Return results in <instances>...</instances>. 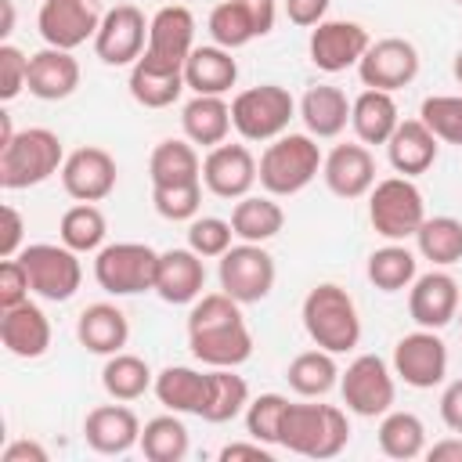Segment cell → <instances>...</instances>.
Wrapping results in <instances>:
<instances>
[{
	"label": "cell",
	"mask_w": 462,
	"mask_h": 462,
	"mask_svg": "<svg viewBox=\"0 0 462 462\" xmlns=\"http://www.w3.org/2000/svg\"><path fill=\"white\" fill-rule=\"evenodd\" d=\"M188 346L209 368H238L253 357V332L242 303L220 292H202L188 310Z\"/></svg>",
	"instance_id": "6da1fadb"
},
{
	"label": "cell",
	"mask_w": 462,
	"mask_h": 462,
	"mask_svg": "<svg viewBox=\"0 0 462 462\" xmlns=\"http://www.w3.org/2000/svg\"><path fill=\"white\" fill-rule=\"evenodd\" d=\"M303 328L314 339V346L328 350V354H346L361 343V318H357V303L354 296L336 285V282H321L303 296Z\"/></svg>",
	"instance_id": "7a4b0ae2"
},
{
	"label": "cell",
	"mask_w": 462,
	"mask_h": 462,
	"mask_svg": "<svg viewBox=\"0 0 462 462\" xmlns=\"http://www.w3.org/2000/svg\"><path fill=\"white\" fill-rule=\"evenodd\" d=\"M278 444L303 458H336L350 444L346 411L336 404H289Z\"/></svg>",
	"instance_id": "3957f363"
},
{
	"label": "cell",
	"mask_w": 462,
	"mask_h": 462,
	"mask_svg": "<svg viewBox=\"0 0 462 462\" xmlns=\"http://www.w3.org/2000/svg\"><path fill=\"white\" fill-rule=\"evenodd\" d=\"M61 166H65L61 137L47 126H25L0 148V184L7 191L36 188L54 173H61Z\"/></svg>",
	"instance_id": "277c9868"
},
{
	"label": "cell",
	"mask_w": 462,
	"mask_h": 462,
	"mask_svg": "<svg viewBox=\"0 0 462 462\" xmlns=\"http://www.w3.org/2000/svg\"><path fill=\"white\" fill-rule=\"evenodd\" d=\"M321 162L325 155L310 134H282L263 148L256 177L267 195H296L318 177Z\"/></svg>",
	"instance_id": "5b68a950"
},
{
	"label": "cell",
	"mask_w": 462,
	"mask_h": 462,
	"mask_svg": "<svg viewBox=\"0 0 462 462\" xmlns=\"http://www.w3.org/2000/svg\"><path fill=\"white\" fill-rule=\"evenodd\" d=\"M296 116V101L278 83L245 87L231 101V126L242 134V141H274L289 130Z\"/></svg>",
	"instance_id": "8992f818"
},
{
	"label": "cell",
	"mask_w": 462,
	"mask_h": 462,
	"mask_svg": "<svg viewBox=\"0 0 462 462\" xmlns=\"http://www.w3.org/2000/svg\"><path fill=\"white\" fill-rule=\"evenodd\" d=\"M368 220H372L375 235H383L386 242L415 238L419 224L426 220V202H422V191L415 188V180L401 177V173L375 180V188L368 191Z\"/></svg>",
	"instance_id": "52a82bcc"
},
{
	"label": "cell",
	"mask_w": 462,
	"mask_h": 462,
	"mask_svg": "<svg viewBox=\"0 0 462 462\" xmlns=\"http://www.w3.org/2000/svg\"><path fill=\"white\" fill-rule=\"evenodd\" d=\"M159 253L144 242H112L94 256V278L108 296H137L155 289Z\"/></svg>",
	"instance_id": "ba28073f"
},
{
	"label": "cell",
	"mask_w": 462,
	"mask_h": 462,
	"mask_svg": "<svg viewBox=\"0 0 462 462\" xmlns=\"http://www.w3.org/2000/svg\"><path fill=\"white\" fill-rule=\"evenodd\" d=\"M18 260L25 263L29 271V282H32V292L40 300H51V303H65L76 296L79 282H83V263H79V253L69 249V245H54V242H32L18 253Z\"/></svg>",
	"instance_id": "9c48e42d"
},
{
	"label": "cell",
	"mask_w": 462,
	"mask_h": 462,
	"mask_svg": "<svg viewBox=\"0 0 462 462\" xmlns=\"http://www.w3.org/2000/svg\"><path fill=\"white\" fill-rule=\"evenodd\" d=\"M274 274H278L274 271V256L260 242H238V245H231L220 256V267H217L220 289L231 300H238L242 307L267 300L271 289H274Z\"/></svg>",
	"instance_id": "30bf717a"
},
{
	"label": "cell",
	"mask_w": 462,
	"mask_h": 462,
	"mask_svg": "<svg viewBox=\"0 0 462 462\" xmlns=\"http://www.w3.org/2000/svg\"><path fill=\"white\" fill-rule=\"evenodd\" d=\"M339 393H343L346 411H354L361 419L386 415L397 397L393 372L379 354H361L346 365V372H339Z\"/></svg>",
	"instance_id": "8fae6325"
},
{
	"label": "cell",
	"mask_w": 462,
	"mask_h": 462,
	"mask_svg": "<svg viewBox=\"0 0 462 462\" xmlns=\"http://www.w3.org/2000/svg\"><path fill=\"white\" fill-rule=\"evenodd\" d=\"M101 18H105L101 0H43L36 14V29L47 47L76 51L79 43L97 36Z\"/></svg>",
	"instance_id": "7c38bea8"
},
{
	"label": "cell",
	"mask_w": 462,
	"mask_h": 462,
	"mask_svg": "<svg viewBox=\"0 0 462 462\" xmlns=\"http://www.w3.org/2000/svg\"><path fill=\"white\" fill-rule=\"evenodd\" d=\"M393 375L411 390H433L448 375V346L437 328H419L397 339L393 346Z\"/></svg>",
	"instance_id": "4fadbf2b"
},
{
	"label": "cell",
	"mask_w": 462,
	"mask_h": 462,
	"mask_svg": "<svg viewBox=\"0 0 462 462\" xmlns=\"http://www.w3.org/2000/svg\"><path fill=\"white\" fill-rule=\"evenodd\" d=\"M148 47V22L141 14V7L134 4H116L105 11L101 29L94 36V54L119 69V65H134Z\"/></svg>",
	"instance_id": "5bb4252c"
},
{
	"label": "cell",
	"mask_w": 462,
	"mask_h": 462,
	"mask_svg": "<svg viewBox=\"0 0 462 462\" xmlns=\"http://www.w3.org/2000/svg\"><path fill=\"white\" fill-rule=\"evenodd\" d=\"M357 76L372 90H401L419 76V51L404 36H386L368 43L365 58L357 61Z\"/></svg>",
	"instance_id": "9a60e30c"
},
{
	"label": "cell",
	"mask_w": 462,
	"mask_h": 462,
	"mask_svg": "<svg viewBox=\"0 0 462 462\" xmlns=\"http://www.w3.org/2000/svg\"><path fill=\"white\" fill-rule=\"evenodd\" d=\"M368 29L361 22H346V18H325L310 29V61L321 72H346L354 69L365 51H368Z\"/></svg>",
	"instance_id": "2e32d148"
},
{
	"label": "cell",
	"mask_w": 462,
	"mask_h": 462,
	"mask_svg": "<svg viewBox=\"0 0 462 462\" xmlns=\"http://www.w3.org/2000/svg\"><path fill=\"white\" fill-rule=\"evenodd\" d=\"M191 51H195V14L184 4L159 7L148 22V47L141 58L166 69H184Z\"/></svg>",
	"instance_id": "e0dca14e"
},
{
	"label": "cell",
	"mask_w": 462,
	"mask_h": 462,
	"mask_svg": "<svg viewBox=\"0 0 462 462\" xmlns=\"http://www.w3.org/2000/svg\"><path fill=\"white\" fill-rule=\"evenodd\" d=\"M116 180H119V170H116V159L97 148V144H83L76 152L65 155V166H61V188L69 199L76 202H101L116 191Z\"/></svg>",
	"instance_id": "ac0fdd59"
},
{
	"label": "cell",
	"mask_w": 462,
	"mask_h": 462,
	"mask_svg": "<svg viewBox=\"0 0 462 462\" xmlns=\"http://www.w3.org/2000/svg\"><path fill=\"white\" fill-rule=\"evenodd\" d=\"M256 180H260L256 177V159H253V152L245 144H227L224 141V144L209 148L206 159H202V184L217 199L238 202V199H245L253 191Z\"/></svg>",
	"instance_id": "d6986e66"
},
{
	"label": "cell",
	"mask_w": 462,
	"mask_h": 462,
	"mask_svg": "<svg viewBox=\"0 0 462 462\" xmlns=\"http://www.w3.org/2000/svg\"><path fill=\"white\" fill-rule=\"evenodd\" d=\"M458 282L448 271H426L415 274V282L408 285V314L419 328H444L448 321L458 318Z\"/></svg>",
	"instance_id": "ffe728a7"
},
{
	"label": "cell",
	"mask_w": 462,
	"mask_h": 462,
	"mask_svg": "<svg viewBox=\"0 0 462 462\" xmlns=\"http://www.w3.org/2000/svg\"><path fill=\"white\" fill-rule=\"evenodd\" d=\"M206 289V263L195 249H166L159 253V267H155V296L162 303H195Z\"/></svg>",
	"instance_id": "44dd1931"
},
{
	"label": "cell",
	"mask_w": 462,
	"mask_h": 462,
	"mask_svg": "<svg viewBox=\"0 0 462 462\" xmlns=\"http://www.w3.org/2000/svg\"><path fill=\"white\" fill-rule=\"evenodd\" d=\"M321 177L332 195L361 199L375 188V159L368 144H336L321 162Z\"/></svg>",
	"instance_id": "7402d4cb"
},
{
	"label": "cell",
	"mask_w": 462,
	"mask_h": 462,
	"mask_svg": "<svg viewBox=\"0 0 462 462\" xmlns=\"http://www.w3.org/2000/svg\"><path fill=\"white\" fill-rule=\"evenodd\" d=\"M83 440L97 455H126L141 444V422L126 404H97L83 419Z\"/></svg>",
	"instance_id": "603a6c76"
},
{
	"label": "cell",
	"mask_w": 462,
	"mask_h": 462,
	"mask_svg": "<svg viewBox=\"0 0 462 462\" xmlns=\"http://www.w3.org/2000/svg\"><path fill=\"white\" fill-rule=\"evenodd\" d=\"M0 343L14 357H25V361L43 357L47 346H51V321H47V314L32 300L0 310Z\"/></svg>",
	"instance_id": "cb8c5ba5"
},
{
	"label": "cell",
	"mask_w": 462,
	"mask_h": 462,
	"mask_svg": "<svg viewBox=\"0 0 462 462\" xmlns=\"http://www.w3.org/2000/svg\"><path fill=\"white\" fill-rule=\"evenodd\" d=\"M79 87V61L72 51L43 47L29 58V94L40 101H65Z\"/></svg>",
	"instance_id": "d4e9b609"
},
{
	"label": "cell",
	"mask_w": 462,
	"mask_h": 462,
	"mask_svg": "<svg viewBox=\"0 0 462 462\" xmlns=\"http://www.w3.org/2000/svg\"><path fill=\"white\" fill-rule=\"evenodd\" d=\"M437 152H440V141L433 137V130H430L422 119H401L397 130H393L390 141H386L390 166H393L401 177H419V173H426V170L437 162Z\"/></svg>",
	"instance_id": "484cf974"
},
{
	"label": "cell",
	"mask_w": 462,
	"mask_h": 462,
	"mask_svg": "<svg viewBox=\"0 0 462 462\" xmlns=\"http://www.w3.org/2000/svg\"><path fill=\"white\" fill-rule=\"evenodd\" d=\"M76 339L87 354H101L112 357L126 346L130 339V321L116 303H90L83 307V314L76 318Z\"/></svg>",
	"instance_id": "4316f807"
},
{
	"label": "cell",
	"mask_w": 462,
	"mask_h": 462,
	"mask_svg": "<svg viewBox=\"0 0 462 462\" xmlns=\"http://www.w3.org/2000/svg\"><path fill=\"white\" fill-rule=\"evenodd\" d=\"M155 397L166 411L177 415H202L206 393H209V372L188 368V365H170L155 375Z\"/></svg>",
	"instance_id": "83f0119b"
},
{
	"label": "cell",
	"mask_w": 462,
	"mask_h": 462,
	"mask_svg": "<svg viewBox=\"0 0 462 462\" xmlns=\"http://www.w3.org/2000/svg\"><path fill=\"white\" fill-rule=\"evenodd\" d=\"M397 123H401V116H397V101L390 90L365 87L350 101V126L361 144H386L390 134L397 130Z\"/></svg>",
	"instance_id": "f1b7e54d"
},
{
	"label": "cell",
	"mask_w": 462,
	"mask_h": 462,
	"mask_svg": "<svg viewBox=\"0 0 462 462\" xmlns=\"http://www.w3.org/2000/svg\"><path fill=\"white\" fill-rule=\"evenodd\" d=\"M238 79V61L231 58V51L209 43V47H195L184 61V83L195 94H217L224 97Z\"/></svg>",
	"instance_id": "f546056e"
},
{
	"label": "cell",
	"mask_w": 462,
	"mask_h": 462,
	"mask_svg": "<svg viewBox=\"0 0 462 462\" xmlns=\"http://www.w3.org/2000/svg\"><path fill=\"white\" fill-rule=\"evenodd\" d=\"M180 126H184V137L191 144L217 148L231 134V105L224 97H217V94H195L180 108Z\"/></svg>",
	"instance_id": "4dcf8cb0"
},
{
	"label": "cell",
	"mask_w": 462,
	"mask_h": 462,
	"mask_svg": "<svg viewBox=\"0 0 462 462\" xmlns=\"http://www.w3.org/2000/svg\"><path fill=\"white\" fill-rule=\"evenodd\" d=\"M300 119L307 126L310 137H339L350 123V101L339 87L332 83H318L303 94L300 101Z\"/></svg>",
	"instance_id": "1f68e13d"
},
{
	"label": "cell",
	"mask_w": 462,
	"mask_h": 462,
	"mask_svg": "<svg viewBox=\"0 0 462 462\" xmlns=\"http://www.w3.org/2000/svg\"><path fill=\"white\" fill-rule=\"evenodd\" d=\"M148 177H152V188L195 184V180H202V159H199L191 141L166 137L148 155Z\"/></svg>",
	"instance_id": "d6a6232c"
},
{
	"label": "cell",
	"mask_w": 462,
	"mask_h": 462,
	"mask_svg": "<svg viewBox=\"0 0 462 462\" xmlns=\"http://www.w3.org/2000/svg\"><path fill=\"white\" fill-rule=\"evenodd\" d=\"M184 69H166L148 58H137L130 65V97L144 108H170L184 94Z\"/></svg>",
	"instance_id": "836d02e7"
},
{
	"label": "cell",
	"mask_w": 462,
	"mask_h": 462,
	"mask_svg": "<svg viewBox=\"0 0 462 462\" xmlns=\"http://www.w3.org/2000/svg\"><path fill=\"white\" fill-rule=\"evenodd\" d=\"M231 227H235V238L263 245L285 227V213L274 202V195H245L231 209Z\"/></svg>",
	"instance_id": "e575fe53"
},
{
	"label": "cell",
	"mask_w": 462,
	"mask_h": 462,
	"mask_svg": "<svg viewBox=\"0 0 462 462\" xmlns=\"http://www.w3.org/2000/svg\"><path fill=\"white\" fill-rule=\"evenodd\" d=\"M375 437H379V451H383L386 458L408 462V458L426 455V426H422V419H419L415 411H393V408H390V411L383 415Z\"/></svg>",
	"instance_id": "d590c367"
},
{
	"label": "cell",
	"mask_w": 462,
	"mask_h": 462,
	"mask_svg": "<svg viewBox=\"0 0 462 462\" xmlns=\"http://www.w3.org/2000/svg\"><path fill=\"white\" fill-rule=\"evenodd\" d=\"M285 379L289 386L300 393V397H325L336 383H339V365H336V354L328 350H303L289 361L285 368Z\"/></svg>",
	"instance_id": "8d00e7d4"
},
{
	"label": "cell",
	"mask_w": 462,
	"mask_h": 462,
	"mask_svg": "<svg viewBox=\"0 0 462 462\" xmlns=\"http://www.w3.org/2000/svg\"><path fill=\"white\" fill-rule=\"evenodd\" d=\"M101 386H105V393H108L112 401H137V397H144V393L155 386V375H152V368H148L144 357L119 350V354H112V357L105 361V368H101Z\"/></svg>",
	"instance_id": "74e56055"
},
{
	"label": "cell",
	"mask_w": 462,
	"mask_h": 462,
	"mask_svg": "<svg viewBox=\"0 0 462 462\" xmlns=\"http://www.w3.org/2000/svg\"><path fill=\"white\" fill-rule=\"evenodd\" d=\"M245 404H249V383L235 375V368H209V393H206V408L199 419L231 422L245 415Z\"/></svg>",
	"instance_id": "f35d334b"
},
{
	"label": "cell",
	"mask_w": 462,
	"mask_h": 462,
	"mask_svg": "<svg viewBox=\"0 0 462 462\" xmlns=\"http://www.w3.org/2000/svg\"><path fill=\"white\" fill-rule=\"evenodd\" d=\"M137 448L144 451L148 462H180V458L188 455V448H191V440H188V426L180 422L177 411H170V415H155V419L144 422V430H141V444H137Z\"/></svg>",
	"instance_id": "ab89813d"
},
{
	"label": "cell",
	"mask_w": 462,
	"mask_h": 462,
	"mask_svg": "<svg viewBox=\"0 0 462 462\" xmlns=\"http://www.w3.org/2000/svg\"><path fill=\"white\" fill-rule=\"evenodd\" d=\"M105 235H108V224L94 202H76L61 213V224H58L61 245H69L76 253H97L105 245Z\"/></svg>",
	"instance_id": "60d3db41"
},
{
	"label": "cell",
	"mask_w": 462,
	"mask_h": 462,
	"mask_svg": "<svg viewBox=\"0 0 462 462\" xmlns=\"http://www.w3.org/2000/svg\"><path fill=\"white\" fill-rule=\"evenodd\" d=\"M422 260L437 267H451L462 260V220L455 217H426L415 231Z\"/></svg>",
	"instance_id": "b9f144b4"
},
{
	"label": "cell",
	"mask_w": 462,
	"mask_h": 462,
	"mask_svg": "<svg viewBox=\"0 0 462 462\" xmlns=\"http://www.w3.org/2000/svg\"><path fill=\"white\" fill-rule=\"evenodd\" d=\"M368 282L379 292H401L415 282V253L401 242H390L368 256Z\"/></svg>",
	"instance_id": "7bdbcfd3"
},
{
	"label": "cell",
	"mask_w": 462,
	"mask_h": 462,
	"mask_svg": "<svg viewBox=\"0 0 462 462\" xmlns=\"http://www.w3.org/2000/svg\"><path fill=\"white\" fill-rule=\"evenodd\" d=\"M206 29H209L213 43L224 47V51H238L249 40H256V29H253V22H249V14H245V7L238 0L217 4L209 11V18H206Z\"/></svg>",
	"instance_id": "ee69618b"
},
{
	"label": "cell",
	"mask_w": 462,
	"mask_h": 462,
	"mask_svg": "<svg viewBox=\"0 0 462 462\" xmlns=\"http://www.w3.org/2000/svg\"><path fill=\"white\" fill-rule=\"evenodd\" d=\"M289 408V397L282 393H260L245 404V433L267 448L282 440V415Z\"/></svg>",
	"instance_id": "f6af8a7d"
},
{
	"label": "cell",
	"mask_w": 462,
	"mask_h": 462,
	"mask_svg": "<svg viewBox=\"0 0 462 462\" xmlns=\"http://www.w3.org/2000/svg\"><path fill=\"white\" fill-rule=\"evenodd\" d=\"M419 119L433 130L437 141L462 144V94H430L419 105Z\"/></svg>",
	"instance_id": "bcb514c9"
},
{
	"label": "cell",
	"mask_w": 462,
	"mask_h": 462,
	"mask_svg": "<svg viewBox=\"0 0 462 462\" xmlns=\"http://www.w3.org/2000/svg\"><path fill=\"white\" fill-rule=\"evenodd\" d=\"M235 227L224 217H195L188 220V249H195L202 260H220L231 249Z\"/></svg>",
	"instance_id": "7dc6e473"
},
{
	"label": "cell",
	"mask_w": 462,
	"mask_h": 462,
	"mask_svg": "<svg viewBox=\"0 0 462 462\" xmlns=\"http://www.w3.org/2000/svg\"><path fill=\"white\" fill-rule=\"evenodd\" d=\"M152 206L162 220H195L202 206V180L195 184H173V188H152Z\"/></svg>",
	"instance_id": "c3c4849f"
},
{
	"label": "cell",
	"mask_w": 462,
	"mask_h": 462,
	"mask_svg": "<svg viewBox=\"0 0 462 462\" xmlns=\"http://www.w3.org/2000/svg\"><path fill=\"white\" fill-rule=\"evenodd\" d=\"M29 87V58L14 43H0V101L18 97Z\"/></svg>",
	"instance_id": "681fc988"
},
{
	"label": "cell",
	"mask_w": 462,
	"mask_h": 462,
	"mask_svg": "<svg viewBox=\"0 0 462 462\" xmlns=\"http://www.w3.org/2000/svg\"><path fill=\"white\" fill-rule=\"evenodd\" d=\"M29 292H32V282H29L25 263H22L18 256H7V260L0 263V310L25 303Z\"/></svg>",
	"instance_id": "f907efd6"
},
{
	"label": "cell",
	"mask_w": 462,
	"mask_h": 462,
	"mask_svg": "<svg viewBox=\"0 0 462 462\" xmlns=\"http://www.w3.org/2000/svg\"><path fill=\"white\" fill-rule=\"evenodd\" d=\"M0 217H4V235H0V256L7 260V256H18L25 245H22V231H25V220H22V213L14 209V206H4L0 209Z\"/></svg>",
	"instance_id": "816d5d0a"
},
{
	"label": "cell",
	"mask_w": 462,
	"mask_h": 462,
	"mask_svg": "<svg viewBox=\"0 0 462 462\" xmlns=\"http://www.w3.org/2000/svg\"><path fill=\"white\" fill-rule=\"evenodd\" d=\"M332 0H285V14L292 25L300 29H314L318 22H325V11H328Z\"/></svg>",
	"instance_id": "f5cc1de1"
},
{
	"label": "cell",
	"mask_w": 462,
	"mask_h": 462,
	"mask_svg": "<svg viewBox=\"0 0 462 462\" xmlns=\"http://www.w3.org/2000/svg\"><path fill=\"white\" fill-rule=\"evenodd\" d=\"M256 29V36H267L274 29V18H278V0H238Z\"/></svg>",
	"instance_id": "db71d44e"
},
{
	"label": "cell",
	"mask_w": 462,
	"mask_h": 462,
	"mask_svg": "<svg viewBox=\"0 0 462 462\" xmlns=\"http://www.w3.org/2000/svg\"><path fill=\"white\" fill-rule=\"evenodd\" d=\"M440 419L451 433H462V379H455L444 393H440Z\"/></svg>",
	"instance_id": "11a10c76"
},
{
	"label": "cell",
	"mask_w": 462,
	"mask_h": 462,
	"mask_svg": "<svg viewBox=\"0 0 462 462\" xmlns=\"http://www.w3.org/2000/svg\"><path fill=\"white\" fill-rule=\"evenodd\" d=\"M220 462H271V448L260 440L227 444V448H220Z\"/></svg>",
	"instance_id": "9f6ffc18"
},
{
	"label": "cell",
	"mask_w": 462,
	"mask_h": 462,
	"mask_svg": "<svg viewBox=\"0 0 462 462\" xmlns=\"http://www.w3.org/2000/svg\"><path fill=\"white\" fill-rule=\"evenodd\" d=\"M0 462H47V448L36 440H11L0 455Z\"/></svg>",
	"instance_id": "6f0895ef"
},
{
	"label": "cell",
	"mask_w": 462,
	"mask_h": 462,
	"mask_svg": "<svg viewBox=\"0 0 462 462\" xmlns=\"http://www.w3.org/2000/svg\"><path fill=\"white\" fill-rule=\"evenodd\" d=\"M430 462H462V437H444L433 448H426Z\"/></svg>",
	"instance_id": "680465c9"
},
{
	"label": "cell",
	"mask_w": 462,
	"mask_h": 462,
	"mask_svg": "<svg viewBox=\"0 0 462 462\" xmlns=\"http://www.w3.org/2000/svg\"><path fill=\"white\" fill-rule=\"evenodd\" d=\"M0 11H4L0 36H11V29H14V0H0Z\"/></svg>",
	"instance_id": "91938a15"
},
{
	"label": "cell",
	"mask_w": 462,
	"mask_h": 462,
	"mask_svg": "<svg viewBox=\"0 0 462 462\" xmlns=\"http://www.w3.org/2000/svg\"><path fill=\"white\" fill-rule=\"evenodd\" d=\"M14 134H18V130L11 126V116H7V112H0V148H4V144H7Z\"/></svg>",
	"instance_id": "94428289"
},
{
	"label": "cell",
	"mask_w": 462,
	"mask_h": 462,
	"mask_svg": "<svg viewBox=\"0 0 462 462\" xmlns=\"http://www.w3.org/2000/svg\"><path fill=\"white\" fill-rule=\"evenodd\" d=\"M451 72H455V79H458V83H462V51H458V54H455V65H451Z\"/></svg>",
	"instance_id": "6125c7cd"
},
{
	"label": "cell",
	"mask_w": 462,
	"mask_h": 462,
	"mask_svg": "<svg viewBox=\"0 0 462 462\" xmlns=\"http://www.w3.org/2000/svg\"><path fill=\"white\" fill-rule=\"evenodd\" d=\"M458 321H462V303H458Z\"/></svg>",
	"instance_id": "be15d7a7"
},
{
	"label": "cell",
	"mask_w": 462,
	"mask_h": 462,
	"mask_svg": "<svg viewBox=\"0 0 462 462\" xmlns=\"http://www.w3.org/2000/svg\"><path fill=\"white\" fill-rule=\"evenodd\" d=\"M455 4H458V7H462V0H455Z\"/></svg>",
	"instance_id": "e7e4bbea"
}]
</instances>
